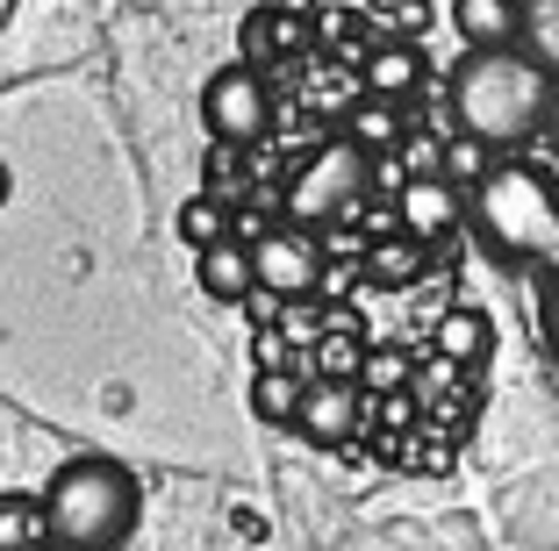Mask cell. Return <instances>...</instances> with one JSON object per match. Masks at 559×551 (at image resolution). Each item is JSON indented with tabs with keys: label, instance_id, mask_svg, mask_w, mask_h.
Here are the masks:
<instances>
[{
	"label": "cell",
	"instance_id": "1",
	"mask_svg": "<svg viewBox=\"0 0 559 551\" xmlns=\"http://www.w3.org/2000/svg\"><path fill=\"white\" fill-rule=\"evenodd\" d=\"M559 80L545 65H531L524 50H474L452 72V122L466 136H480L488 151H524L531 136L552 122Z\"/></svg>",
	"mask_w": 559,
	"mask_h": 551
},
{
	"label": "cell",
	"instance_id": "2",
	"mask_svg": "<svg viewBox=\"0 0 559 551\" xmlns=\"http://www.w3.org/2000/svg\"><path fill=\"white\" fill-rule=\"evenodd\" d=\"M466 223L480 229V243L502 265H524V273H552L559 265V187L545 165L495 158L466 187Z\"/></svg>",
	"mask_w": 559,
	"mask_h": 551
},
{
	"label": "cell",
	"instance_id": "3",
	"mask_svg": "<svg viewBox=\"0 0 559 551\" xmlns=\"http://www.w3.org/2000/svg\"><path fill=\"white\" fill-rule=\"evenodd\" d=\"M44 502V537L58 551H122L136 537V480L116 458H72L50 472Z\"/></svg>",
	"mask_w": 559,
	"mask_h": 551
},
{
	"label": "cell",
	"instance_id": "4",
	"mask_svg": "<svg viewBox=\"0 0 559 551\" xmlns=\"http://www.w3.org/2000/svg\"><path fill=\"white\" fill-rule=\"evenodd\" d=\"M366 187H373V158H366L352 136H337V144H323L295 172L287 208H295V223H337V215H352L366 201Z\"/></svg>",
	"mask_w": 559,
	"mask_h": 551
},
{
	"label": "cell",
	"instance_id": "5",
	"mask_svg": "<svg viewBox=\"0 0 559 551\" xmlns=\"http://www.w3.org/2000/svg\"><path fill=\"white\" fill-rule=\"evenodd\" d=\"M201 122H209V144L245 151L273 130V94H265V72L251 65H223L209 86H201Z\"/></svg>",
	"mask_w": 559,
	"mask_h": 551
},
{
	"label": "cell",
	"instance_id": "6",
	"mask_svg": "<svg viewBox=\"0 0 559 551\" xmlns=\"http://www.w3.org/2000/svg\"><path fill=\"white\" fill-rule=\"evenodd\" d=\"M251 279H259V294H273V301H309L316 287H323V251H316V237H301V229H251Z\"/></svg>",
	"mask_w": 559,
	"mask_h": 551
},
{
	"label": "cell",
	"instance_id": "7",
	"mask_svg": "<svg viewBox=\"0 0 559 551\" xmlns=\"http://www.w3.org/2000/svg\"><path fill=\"white\" fill-rule=\"evenodd\" d=\"M460 215H466V194L452 187V179H438V172H409V179H402V194H395V223H402V237H416V243H444L452 229H460Z\"/></svg>",
	"mask_w": 559,
	"mask_h": 551
},
{
	"label": "cell",
	"instance_id": "8",
	"mask_svg": "<svg viewBox=\"0 0 559 551\" xmlns=\"http://www.w3.org/2000/svg\"><path fill=\"white\" fill-rule=\"evenodd\" d=\"M295 430L309 444H345L352 430H359V387H345V380H309Z\"/></svg>",
	"mask_w": 559,
	"mask_h": 551
},
{
	"label": "cell",
	"instance_id": "9",
	"mask_svg": "<svg viewBox=\"0 0 559 551\" xmlns=\"http://www.w3.org/2000/svg\"><path fill=\"white\" fill-rule=\"evenodd\" d=\"M194 279H201L209 301H251V294H259V279H251V243L223 237V243H209V251H194Z\"/></svg>",
	"mask_w": 559,
	"mask_h": 551
},
{
	"label": "cell",
	"instance_id": "10",
	"mask_svg": "<svg viewBox=\"0 0 559 551\" xmlns=\"http://www.w3.org/2000/svg\"><path fill=\"white\" fill-rule=\"evenodd\" d=\"M524 0H452V29L466 36V50H510Z\"/></svg>",
	"mask_w": 559,
	"mask_h": 551
},
{
	"label": "cell",
	"instance_id": "11",
	"mask_svg": "<svg viewBox=\"0 0 559 551\" xmlns=\"http://www.w3.org/2000/svg\"><path fill=\"white\" fill-rule=\"evenodd\" d=\"M416 80H424V50L416 44H380L373 58H366V100H409Z\"/></svg>",
	"mask_w": 559,
	"mask_h": 551
},
{
	"label": "cell",
	"instance_id": "12",
	"mask_svg": "<svg viewBox=\"0 0 559 551\" xmlns=\"http://www.w3.org/2000/svg\"><path fill=\"white\" fill-rule=\"evenodd\" d=\"M301 36H309V29H301L295 8H259V15L245 22V65L259 72V65H273V58H295Z\"/></svg>",
	"mask_w": 559,
	"mask_h": 551
},
{
	"label": "cell",
	"instance_id": "13",
	"mask_svg": "<svg viewBox=\"0 0 559 551\" xmlns=\"http://www.w3.org/2000/svg\"><path fill=\"white\" fill-rule=\"evenodd\" d=\"M301 394H309V380H301V373H287V366H259V373H251V416L273 422V430H295Z\"/></svg>",
	"mask_w": 559,
	"mask_h": 551
},
{
	"label": "cell",
	"instance_id": "14",
	"mask_svg": "<svg viewBox=\"0 0 559 551\" xmlns=\"http://www.w3.org/2000/svg\"><path fill=\"white\" fill-rule=\"evenodd\" d=\"M345 136L366 151V158H380V151H402V136H409V115L395 108V100H359L345 122Z\"/></svg>",
	"mask_w": 559,
	"mask_h": 551
},
{
	"label": "cell",
	"instance_id": "15",
	"mask_svg": "<svg viewBox=\"0 0 559 551\" xmlns=\"http://www.w3.org/2000/svg\"><path fill=\"white\" fill-rule=\"evenodd\" d=\"M366 273L380 279V287H409V279H424L430 273V243H416V237H380L373 251H366Z\"/></svg>",
	"mask_w": 559,
	"mask_h": 551
},
{
	"label": "cell",
	"instance_id": "16",
	"mask_svg": "<svg viewBox=\"0 0 559 551\" xmlns=\"http://www.w3.org/2000/svg\"><path fill=\"white\" fill-rule=\"evenodd\" d=\"M488 337H495V330H488V315H480V309H452L430 344H438L444 366H480V358H488Z\"/></svg>",
	"mask_w": 559,
	"mask_h": 551
},
{
	"label": "cell",
	"instance_id": "17",
	"mask_svg": "<svg viewBox=\"0 0 559 551\" xmlns=\"http://www.w3.org/2000/svg\"><path fill=\"white\" fill-rule=\"evenodd\" d=\"M516 50L531 65H545L559 80V0H524V22H516Z\"/></svg>",
	"mask_w": 559,
	"mask_h": 551
},
{
	"label": "cell",
	"instance_id": "18",
	"mask_svg": "<svg viewBox=\"0 0 559 551\" xmlns=\"http://www.w3.org/2000/svg\"><path fill=\"white\" fill-rule=\"evenodd\" d=\"M44 502L36 494H0V551H44Z\"/></svg>",
	"mask_w": 559,
	"mask_h": 551
},
{
	"label": "cell",
	"instance_id": "19",
	"mask_svg": "<svg viewBox=\"0 0 559 551\" xmlns=\"http://www.w3.org/2000/svg\"><path fill=\"white\" fill-rule=\"evenodd\" d=\"M488 165H495V151L480 144V136H466V130H460V136H444V151H438V179H452L460 194L474 187L480 172H488Z\"/></svg>",
	"mask_w": 559,
	"mask_h": 551
},
{
	"label": "cell",
	"instance_id": "20",
	"mask_svg": "<svg viewBox=\"0 0 559 551\" xmlns=\"http://www.w3.org/2000/svg\"><path fill=\"white\" fill-rule=\"evenodd\" d=\"M180 237L194 243V251H209V243H223V237H237V223H230V208H223V201L215 194H194L180 208Z\"/></svg>",
	"mask_w": 559,
	"mask_h": 551
},
{
	"label": "cell",
	"instance_id": "21",
	"mask_svg": "<svg viewBox=\"0 0 559 551\" xmlns=\"http://www.w3.org/2000/svg\"><path fill=\"white\" fill-rule=\"evenodd\" d=\"M545 344H552V351H559V279H552V287H545Z\"/></svg>",
	"mask_w": 559,
	"mask_h": 551
},
{
	"label": "cell",
	"instance_id": "22",
	"mask_svg": "<svg viewBox=\"0 0 559 551\" xmlns=\"http://www.w3.org/2000/svg\"><path fill=\"white\" fill-rule=\"evenodd\" d=\"M44 551H58V544H44Z\"/></svg>",
	"mask_w": 559,
	"mask_h": 551
}]
</instances>
